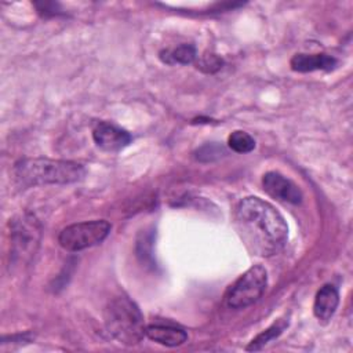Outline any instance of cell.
I'll list each match as a JSON object with an SVG mask.
<instances>
[{
	"label": "cell",
	"instance_id": "6da1fadb",
	"mask_svg": "<svg viewBox=\"0 0 353 353\" xmlns=\"http://www.w3.org/2000/svg\"><path fill=\"white\" fill-rule=\"evenodd\" d=\"M236 228L247 248L259 256L280 252L288 239L283 215L268 201L250 196L239 201L234 212Z\"/></svg>",
	"mask_w": 353,
	"mask_h": 353
},
{
	"label": "cell",
	"instance_id": "7a4b0ae2",
	"mask_svg": "<svg viewBox=\"0 0 353 353\" xmlns=\"http://www.w3.org/2000/svg\"><path fill=\"white\" fill-rule=\"evenodd\" d=\"M14 171L22 186L73 183L81 181L85 175V168L80 163L41 157L19 160Z\"/></svg>",
	"mask_w": 353,
	"mask_h": 353
},
{
	"label": "cell",
	"instance_id": "3957f363",
	"mask_svg": "<svg viewBox=\"0 0 353 353\" xmlns=\"http://www.w3.org/2000/svg\"><path fill=\"white\" fill-rule=\"evenodd\" d=\"M105 324L108 332L124 345H137L146 335V327L139 307L124 295L116 296L109 302L105 313Z\"/></svg>",
	"mask_w": 353,
	"mask_h": 353
},
{
	"label": "cell",
	"instance_id": "277c9868",
	"mask_svg": "<svg viewBox=\"0 0 353 353\" xmlns=\"http://www.w3.org/2000/svg\"><path fill=\"white\" fill-rule=\"evenodd\" d=\"M268 285V272L262 265L247 269L226 291L225 302L232 309H244L263 295Z\"/></svg>",
	"mask_w": 353,
	"mask_h": 353
},
{
	"label": "cell",
	"instance_id": "5b68a950",
	"mask_svg": "<svg viewBox=\"0 0 353 353\" xmlns=\"http://www.w3.org/2000/svg\"><path fill=\"white\" fill-rule=\"evenodd\" d=\"M110 223L105 219L72 223L59 232L58 243L66 251H81L101 244L110 233Z\"/></svg>",
	"mask_w": 353,
	"mask_h": 353
},
{
	"label": "cell",
	"instance_id": "8992f818",
	"mask_svg": "<svg viewBox=\"0 0 353 353\" xmlns=\"http://www.w3.org/2000/svg\"><path fill=\"white\" fill-rule=\"evenodd\" d=\"M39 225L32 216H21L11 222V243L12 255L23 258L33 255L39 245Z\"/></svg>",
	"mask_w": 353,
	"mask_h": 353
},
{
	"label": "cell",
	"instance_id": "52a82bcc",
	"mask_svg": "<svg viewBox=\"0 0 353 353\" xmlns=\"http://www.w3.org/2000/svg\"><path fill=\"white\" fill-rule=\"evenodd\" d=\"M263 190L273 199L288 203L299 204L302 201V192L295 182L277 171H269L262 176Z\"/></svg>",
	"mask_w": 353,
	"mask_h": 353
},
{
	"label": "cell",
	"instance_id": "ba28073f",
	"mask_svg": "<svg viewBox=\"0 0 353 353\" xmlns=\"http://www.w3.org/2000/svg\"><path fill=\"white\" fill-rule=\"evenodd\" d=\"M92 138L98 148L105 152H119L128 146L132 137L128 131L108 121H101L92 130Z\"/></svg>",
	"mask_w": 353,
	"mask_h": 353
},
{
	"label": "cell",
	"instance_id": "9c48e42d",
	"mask_svg": "<svg viewBox=\"0 0 353 353\" xmlns=\"http://www.w3.org/2000/svg\"><path fill=\"white\" fill-rule=\"evenodd\" d=\"M290 66L295 72L306 73L314 70H325L330 72L336 66V59L328 54H295Z\"/></svg>",
	"mask_w": 353,
	"mask_h": 353
},
{
	"label": "cell",
	"instance_id": "30bf717a",
	"mask_svg": "<svg viewBox=\"0 0 353 353\" xmlns=\"http://www.w3.org/2000/svg\"><path fill=\"white\" fill-rule=\"evenodd\" d=\"M339 303V292L335 285L324 284L314 296L313 313L320 321H328Z\"/></svg>",
	"mask_w": 353,
	"mask_h": 353
},
{
	"label": "cell",
	"instance_id": "8fae6325",
	"mask_svg": "<svg viewBox=\"0 0 353 353\" xmlns=\"http://www.w3.org/2000/svg\"><path fill=\"white\" fill-rule=\"evenodd\" d=\"M145 334L149 339L168 346V347H175L181 346L188 341V334L182 328L172 327V325H163V324H153L146 327Z\"/></svg>",
	"mask_w": 353,
	"mask_h": 353
},
{
	"label": "cell",
	"instance_id": "7c38bea8",
	"mask_svg": "<svg viewBox=\"0 0 353 353\" xmlns=\"http://www.w3.org/2000/svg\"><path fill=\"white\" fill-rule=\"evenodd\" d=\"M197 57L196 47L192 44H181L174 50H163L160 51V59L168 65L181 63L188 65L192 63Z\"/></svg>",
	"mask_w": 353,
	"mask_h": 353
},
{
	"label": "cell",
	"instance_id": "4fadbf2b",
	"mask_svg": "<svg viewBox=\"0 0 353 353\" xmlns=\"http://www.w3.org/2000/svg\"><path fill=\"white\" fill-rule=\"evenodd\" d=\"M287 327H288V320L279 319V320H277L276 323H273L270 327H268V328L263 330L261 334H258V335L250 342V345H248L245 349L250 350V352L262 349V347H263L266 343H269L272 339L277 338Z\"/></svg>",
	"mask_w": 353,
	"mask_h": 353
},
{
	"label": "cell",
	"instance_id": "5bb4252c",
	"mask_svg": "<svg viewBox=\"0 0 353 353\" xmlns=\"http://www.w3.org/2000/svg\"><path fill=\"white\" fill-rule=\"evenodd\" d=\"M228 145L236 153H250L255 149V139L248 132L236 130L228 137Z\"/></svg>",
	"mask_w": 353,
	"mask_h": 353
},
{
	"label": "cell",
	"instance_id": "9a60e30c",
	"mask_svg": "<svg viewBox=\"0 0 353 353\" xmlns=\"http://www.w3.org/2000/svg\"><path fill=\"white\" fill-rule=\"evenodd\" d=\"M222 154H225L222 146H218V145H215V143H207V145L201 146V148L197 150L196 157H197L199 160H201V161H211V160H214V159L221 157Z\"/></svg>",
	"mask_w": 353,
	"mask_h": 353
},
{
	"label": "cell",
	"instance_id": "2e32d148",
	"mask_svg": "<svg viewBox=\"0 0 353 353\" xmlns=\"http://www.w3.org/2000/svg\"><path fill=\"white\" fill-rule=\"evenodd\" d=\"M222 65H223V61L218 55L210 54V55L203 57L201 61H199L197 68L205 73H214V72L219 70L222 68Z\"/></svg>",
	"mask_w": 353,
	"mask_h": 353
}]
</instances>
